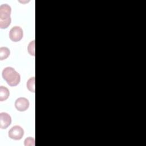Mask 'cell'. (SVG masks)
I'll use <instances>...</instances> for the list:
<instances>
[{
    "label": "cell",
    "instance_id": "11",
    "mask_svg": "<svg viewBox=\"0 0 146 146\" xmlns=\"http://www.w3.org/2000/svg\"><path fill=\"white\" fill-rule=\"evenodd\" d=\"M25 145L26 146H34L35 145V140L31 137H27L25 140Z\"/></svg>",
    "mask_w": 146,
    "mask_h": 146
},
{
    "label": "cell",
    "instance_id": "5",
    "mask_svg": "<svg viewBox=\"0 0 146 146\" xmlns=\"http://www.w3.org/2000/svg\"><path fill=\"white\" fill-rule=\"evenodd\" d=\"M15 107L16 109L19 111H25L28 109L29 107V102L25 98H19L15 100Z\"/></svg>",
    "mask_w": 146,
    "mask_h": 146
},
{
    "label": "cell",
    "instance_id": "8",
    "mask_svg": "<svg viewBox=\"0 0 146 146\" xmlns=\"http://www.w3.org/2000/svg\"><path fill=\"white\" fill-rule=\"evenodd\" d=\"M10 55V50L6 47L0 48V60H3L8 58Z\"/></svg>",
    "mask_w": 146,
    "mask_h": 146
},
{
    "label": "cell",
    "instance_id": "4",
    "mask_svg": "<svg viewBox=\"0 0 146 146\" xmlns=\"http://www.w3.org/2000/svg\"><path fill=\"white\" fill-rule=\"evenodd\" d=\"M24 135L23 128L19 125L13 126L9 131V136L14 140H18L22 138Z\"/></svg>",
    "mask_w": 146,
    "mask_h": 146
},
{
    "label": "cell",
    "instance_id": "2",
    "mask_svg": "<svg viewBox=\"0 0 146 146\" xmlns=\"http://www.w3.org/2000/svg\"><path fill=\"white\" fill-rule=\"evenodd\" d=\"M11 7L7 4H2L0 6V28H7L11 23Z\"/></svg>",
    "mask_w": 146,
    "mask_h": 146
},
{
    "label": "cell",
    "instance_id": "7",
    "mask_svg": "<svg viewBox=\"0 0 146 146\" xmlns=\"http://www.w3.org/2000/svg\"><path fill=\"white\" fill-rule=\"evenodd\" d=\"M10 92L7 88L1 86L0 87V101L6 100L9 96Z\"/></svg>",
    "mask_w": 146,
    "mask_h": 146
},
{
    "label": "cell",
    "instance_id": "1",
    "mask_svg": "<svg viewBox=\"0 0 146 146\" xmlns=\"http://www.w3.org/2000/svg\"><path fill=\"white\" fill-rule=\"evenodd\" d=\"M2 75L3 78L10 86H16L20 82V75L11 67H7L3 69Z\"/></svg>",
    "mask_w": 146,
    "mask_h": 146
},
{
    "label": "cell",
    "instance_id": "6",
    "mask_svg": "<svg viewBox=\"0 0 146 146\" xmlns=\"http://www.w3.org/2000/svg\"><path fill=\"white\" fill-rule=\"evenodd\" d=\"M11 123V116L6 112L0 113V127L1 129L7 128Z\"/></svg>",
    "mask_w": 146,
    "mask_h": 146
},
{
    "label": "cell",
    "instance_id": "3",
    "mask_svg": "<svg viewBox=\"0 0 146 146\" xmlns=\"http://www.w3.org/2000/svg\"><path fill=\"white\" fill-rule=\"evenodd\" d=\"M23 36V32L19 26H14L10 31V39L14 42L20 41Z\"/></svg>",
    "mask_w": 146,
    "mask_h": 146
},
{
    "label": "cell",
    "instance_id": "10",
    "mask_svg": "<svg viewBox=\"0 0 146 146\" xmlns=\"http://www.w3.org/2000/svg\"><path fill=\"white\" fill-rule=\"evenodd\" d=\"M27 50L31 55L35 56V40H33L29 44Z\"/></svg>",
    "mask_w": 146,
    "mask_h": 146
},
{
    "label": "cell",
    "instance_id": "9",
    "mask_svg": "<svg viewBox=\"0 0 146 146\" xmlns=\"http://www.w3.org/2000/svg\"><path fill=\"white\" fill-rule=\"evenodd\" d=\"M35 77H31L27 82V88L31 92H35Z\"/></svg>",
    "mask_w": 146,
    "mask_h": 146
}]
</instances>
